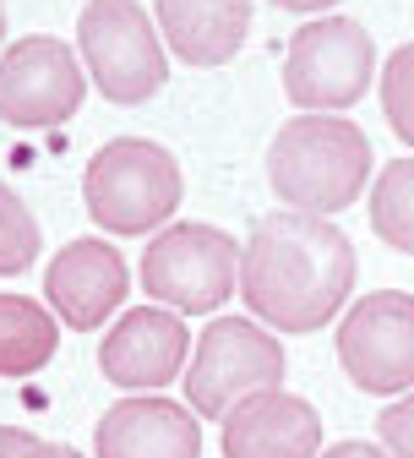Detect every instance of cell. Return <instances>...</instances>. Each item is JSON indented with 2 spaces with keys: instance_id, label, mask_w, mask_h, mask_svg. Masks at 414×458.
<instances>
[{
  "instance_id": "18",
  "label": "cell",
  "mask_w": 414,
  "mask_h": 458,
  "mask_svg": "<svg viewBox=\"0 0 414 458\" xmlns=\"http://www.w3.org/2000/svg\"><path fill=\"white\" fill-rule=\"evenodd\" d=\"M382 114L398 131V142L414 148V44L393 49V61L382 66Z\"/></svg>"
},
{
  "instance_id": "12",
  "label": "cell",
  "mask_w": 414,
  "mask_h": 458,
  "mask_svg": "<svg viewBox=\"0 0 414 458\" xmlns=\"http://www.w3.org/2000/svg\"><path fill=\"white\" fill-rule=\"evenodd\" d=\"M317 410L283 387H262L224 415V458H317Z\"/></svg>"
},
{
  "instance_id": "10",
  "label": "cell",
  "mask_w": 414,
  "mask_h": 458,
  "mask_svg": "<svg viewBox=\"0 0 414 458\" xmlns=\"http://www.w3.org/2000/svg\"><path fill=\"white\" fill-rule=\"evenodd\" d=\"M186 322L164 311V306H137L114 322L98 344V371L104 382L126 387V393H153L164 382L181 377L186 366Z\"/></svg>"
},
{
  "instance_id": "3",
  "label": "cell",
  "mask_w": 414,
  "mask_h": 458,
  "mask_svg": "<svg viewBox=\"0 0 414 458\" xmlns=\"http://www.w3.org/2000/svg\"><path fill=\"white\" fill-rule=\"evenodd\" d=\"M82 202L109 235H148L181 208V164L148 137H114L88 164Z\"/></svg>"
},
{
  "instance_id": "4",
  "label": "cell",
  "mask_w": 414,
  "mask_h": 458,
  "mask_svg": "<svg viewBox=\"0 0 414 458\" xmlns=\"http://www.w3.org/2000/svg\"><path fill=\"white\" fill-rule=\"evenodd\" d=\"M77 49L109 104H148L169 82L158 28L137 0H88L77 17Z\"/></svg>"
},
{
  "instance_id": "21",
  "label": "cell",
  "mask_w": 414,
  "mask_h": 458,
  "mask_svg": "<svg viewBox=\"0 0 414 458\" xmlns=\"http://www.w3.org/2000/svg\"><path fill=\"white\" fill-rule=\"evenodd\" d=\"M322 458H393V453H382V447H371V442H338V447H327Z\"/></svg>"
},
{
  "instance_id": "13",
  "label": "cell",
  "mask_w": 414,
  "mask_h": 458,
  "mask_svg": "<svg viewBox=\"0 0 414 458\" xmlns=\"http://www.w3.org/2000/svg\"><path fill=\"white\" fill-rule=\"evenodd\" d=\"M44 301L77 333L104 327V317L126 301V262H121V251L104 246V241L61 246V257H55L49 273H44Z\"/></svg>"
},
{
  "instance_id": "11",
  "label": "cell",
  "mask_w": 414,
  "mask_h": 458,
  "mask_svg": "<svg viewBox=\"0 0 414 458\" xmlns=\"http://www.w3.org/2000/svg\"><path fill=\"white\" fill-rule=\"evenodd\" d=\"M98 458H202V426L191 404L174 398H121L93 431Z\"/></svg>"
},
{
  "instance_id": "23",
  "label": "cell",
  "mask_w": 414,
  "mask_h": 458,
  "mask_svg": "<svg viewBox=\"0 0 414 458\" xmlns=\"http://www.w3.org/2000/svg\"><path fill=\"white\" fill-rule=\"evenodd\" d=\"M0 38H6V6H0Z\"/></svg>"
},
{
  "instance_id": "15",
  "label": "cell",
  "mask_w": 414,
  "mask_h": 458,
  "mask_svg": "<svg viewBox=\"0 0 414 458\" xmlns=\"http://www.w3.org/2000/svg\"><path fill=\"white\" fill-rule=\"evenodd\" d=\"M61 327L28 295H0V377H33L55 360Z\"/></svg>"
},
{
  "instance_id": "6",
  "label": "cell",
  "mask_w": 414,
  "mask_h": 458,
  "mask_svg": "<svg viewBox=\"0 0 414 458\" xmlns=\"http://www.w3.org/2000/svg\"><path fill=\"white\" fill-rule=\"evenodd\" d=\"M283 382V344L246 317H218L197 338L186 371V404L202 420H224L241 398Z\"/></svg>"
},
{
  "instance_id": "14",
  "label": "cell",
  "mask_w": 414,
  "mask_h": 458,
  "mask_svg": "<svg viewBox=\"0 0 414 458\" xmlns=\"http://www.w3.org/2000/svg\"><path fill=\"white\" fill-rule=\"evenodd\" d=\"M251 0H158V33L186 66H224L246 44Z\"/></svg>"
},
{
  "instance_id": "5",
  "label": "cell",
  "mask_w": 414,
  "mask_h": 458,
  "mask_svg": "<svg viewBox=\"0 0 414 458\" xmlns=\"http://www.w3.org/2000/svg\"><path fill=\"white\" fill-rule=\"evenodd\" d=\"M371 77H376V44L354 17H322L289 38L283 93L294 109H311V114L349 109L366 98Z\"/></svg>"
},
{
  "instance_id": "9",
  "label": "cell",
  "mask_w": 414,
  "mask_h": 458,
  "mask_svg": "<svg viewBox=\"0 0 414 458\" xmlns=\"http://www.w3.org/2000/svg\"><path fill=\"white\" fill-rule=\"evenodd\" d=\"M338 360L360 393H409L414 387V295L376 290L354 301L338 327Z\"/></svg>"
},
{
  "instance_id": "7",
  "label": "cell",
  "mask_w": 414,
  "mask_h": 458,
  "mask_svg": "<svg viewBox=\"0 0 414 458\" xmlns=\"http://www.w3.org/2000/svg\"><path fill=\"white\" fill-rule=\"evenodd\" d=\"M241 251L213 224H169L142 251V290L169 311H218L234 295Z\"/></svg>"
},
{
  "instance_id": "1",
  "label": "cell",
  "mask_w": 414,
  "mask_h": 458,
  "mask_svg": "<svg viewBox=\"0 0 414 458\" xmlns=\"http://www.w3.org/2000/svg\"><path fill=\"white\" fill-rule=\"evenodd\" d=\"M354 290V246L322 213H267L241 246V295L278 333H317Z\"/></svg>"
},
{
  "instance_id": "17",
  "label": "cell",
  "mask_w": 414,
  "mask_h": 458,
  "mask_svg": "<svg viewBox=\"0 0 414 458\" xmlns=\"http://www.w3.org/2000/svg\"><path fill=\"white\" fill-rule=\"evenodd\" d=\"M33 257H38V218L28 213V202L6 181H0V278L33 267Z\"/></svg>"
},
{
  "instance_id": "20",
  "label": "cell",
  "mask_w": 414,
  "mask_h": 458,
  "mask_svg": "<svg viewBox=\"0 0 414 458\" xmlns=\"http://www.w3.org/2000/svg\"><path fill=\"white\" fill-rule=\"evenodd\" d=\"M0 458H82V453L66 442H38L22 426H0Z\"/></svg>"
},
{
  "instance_id": "16",
  "label": "cell",
  "mask_w": 414,
  "mask_h": 458,
  "mask_svg": "<svg viewBox=\"0 0 414 458\" xmlns=\"http://www.w3.org/2000/svg\"><path fill=\"white\" fill-rule=\"evenodd\" d=\"M371 229L403 257H414V158H393L371 186Z\"/></svg>"
},
{
  "instance_id": "19",
  "label": "cell",
  "mask_w": 414,
  "mask_h": 458,
  "mask_svg": "<svg viewBox=\"0 0 414 458\" xmlns=\"http://www.w3.org/2000/svg\"><path fill=\"white\" fill-rule=\"evenodd\" d=\"M376 437H382V447H387L393 458H414V387L398 398V404H387V410H382Z\"/></svg>"
},
{
  "instance_id": "2",
  "label": "cell",
  "mask_w": 414,
  "mask_h": 458,
  "mask_svg": "<svg viewBox=\"0 0 414 458\" xmlns=\"http://www.w3.org/2000/svg\"><path fill=\"white\" fill-rule=\"evenodd\" d=\"M371 137L343 114H294L267 148V181L294 213H343L366 191Z\"/></svg>"
},
{
  "instance_id": "22",
  "label": "cell",
  "mask_w": 414,
  "mask_h": 458,
  "mask_svg": "<svg viewBox=\"0 0 414 458\" xmlns=\"http://www.w3.org/2000/svg\"><path fill=\"white\" fill-rule=\"evenodd\" d=\"M278 12H327V6H338V0H273Z\"/></svg>"
},
{
  "instance_id": "8",
  "label": "cell",
  "mask_w": 414,
  "mask_h": 458,
  "mask_svg": "<svg viewBox=\"0 0 414 458\" xmlns=\"http://www.w3.org/2000/svg\"><path fill=\"white\" fill-rule=\"evenodd\" d=\"M82 93L88 77L61 38L33 33L0 55V121L17 131H49L72 121L82 109Z\"/></svg>"
}]
</instances>
